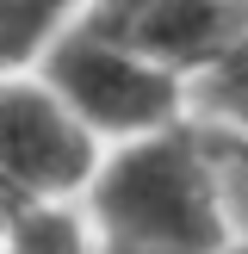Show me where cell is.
I'll return each instance as SVG.
<instances>
[{"label": "cell", "mask_w": 248, "mask_h": 254, "mask_svg": "<svg viewBox=\"0 0 248 254\" xmlns=\"http://www.w3.org/2000/svg\"><path fill=\"white\" fill-rule=\"evenodd\" d=\"M50 87L56 99L74 112L81 124H99V130H161L180 106V87L161 62L136 56V50L112 44L106 31H74L50 50Z\"/></svg>", "instance_id": "obj_2"}, {"label": "cell", "mask_w": 248, "mask_h": 254, "mask_svg": "<svg viewBox=\"0 0 248 254\" xmlns=\"http://www.w3.org/2000/svg\"><path fill=\"white\" fill-rule=\"evenodd\" d=\"M93 180V136L56 99V87H0V192L19 205H56Z\"/></svg>", "instance_id": "obj_3"}, {"label": "cell", "mask_w": 248, "mask_h": 254, "mask_svg": "<svg viewBox=\"0 0 248 254\" xmlns=\"http://www.w3.org/2000/svg\"><path fill=\"white\" fill-rule=\"evenodd\" d=\"M205 99H211V112H223L230 124H242V130H248V31L236 37L217 62H211Z\"/></svg>", "instance_id": "obj_7"}, {"label": "cell", "mask_w": 248, "mask_h": 254, "mask_svg": "<svg viewBox=\"0 0 248 254\" xmlns=\"http://www.w3.org/2000/svg\"><path fill=\"white\" fill-rule=\"evenodd\" d=\"M62 12H68V0H0V68L6 62H25L56 31Z\"/></svg>", "instance_id": "obj_6"}, {"label": "cell", "mask_w": 248, "mask_h": 254, "mask_svg": "<svg viewBox=\"0 0 248 254\" xmlns=\"http://www.w3.org/2000/svg\"><path fill=\"white\" fill-rule=\"evenodd\" d=\"M106 254H217L230 248L217 155L192 130H155L93 174Z\"/></svg>", "instance_id": "obj_1"}, {"label": "cell", "mask_w": 248, "mask_h": 254, "mask_svg": "<svg viewBox=\"0 0 248 254\" xmlns=\"http://www.w3.org/2000/svg\"><path fill=\"white\" fill-rule=\"evenodd\" d=\"M217 254H248V248H217Z\"/></svg>", "instance_id": "obj_8"}, {"label": "cell", "mask_w": 248, "mask_h": 254, "mask_svg": "<svg viewBox=\"0 0 248 254\" xmlns=\"http://www.w3.org/2000/svg\"><path fill=\"white\" fill-rule=\"evenodd\" d=\"M0 242H6V223H0Z\"/></svg>", "instance_id": "obj_9"}, {"label": "cell", "mask_w": 248, "mask_h": 254, "mask_svg": "<svg viewBox=\"0 0 248 254\" xmlns=\"http://www.w3.org/2000/svg\"><path fill=\"white\" fill-rule=\"evenodd\" d=\"M0 254H93L81 236V223L62 205H19V217L6 223Z\"/></svg>", "instance_id": "obj_5"}, {"label": "cell", "mask_w": 248, "mask_h": 254, "mask_svg": "<svg viewBox=\"0 0 248 254\" xmlns=\"http://www.w3.org/2000/svg\"><path fill=\"white\" fill-rule=\"evenodd\" d=\"M93 31H106L112 44L136 50L161 68L217 62L248 31V6L242 0H106Z\"/></svg>", "instance_id": "obj_4"}]
</instances>
